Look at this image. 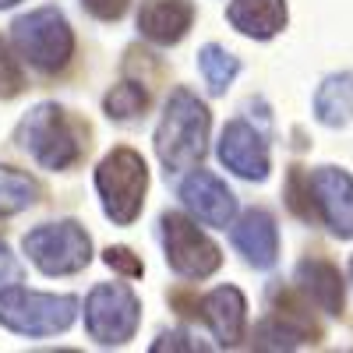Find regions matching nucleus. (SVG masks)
I'll return each instance as SVG.
<instances>
[{"label":"nucleus","mask_w":353,"mask_h":353,"mask_svg":"<svg viewBox=\"0 0 353 353\" xmlns=\"http://www.w3.org/2000/svg\"><path fill=\"white\" fill-rule=\"evenodd\" d=\"M209 106L191 88H173L156 128V156L166 166V173L194 170L201 163L205 149H209Z\"/></svg>","instance_id":"1"},{"label":"nucleus","mask_w":353,"mask_h":353,"mask_svg":"<svg viewBox=\"0 0 353 353\" xmlns=\"http://www.w3.org/2000/svg\"><path fill=\"white\" fill-rule=\"evenodd\" d=\"M85 134L88 131L81 128V121H74V117L57 103H39L18 128V141L25 145V152L43 170H53V173L68 170L81 159L85 145H88Z\"/></svg>","instance_id":"2"},{"label":"nucleus","mask_w":353,"mask_h":353,"mask_svg":"<svg viewBox=\"0 0 353 353\" xmlns=\"http://www.w3.org/2000/svg\"><path fill=\"white\" fill-rule=\"evenodd\" d=\"M78 318V301L71 293H39L25 286H4L0 290V325L18 336H57L68 332Z\"/></svg>","instance_id":"3"},{"label":"nucleus","mask_w":353,"mask_h":353,"mask_svg":"<svg viewBox=\"0 0 353 353\" xmlns=\"http://www.w3.org/2000/svg\"><path fill=\"white\" fill-rule=\"evenodd\" d=\"M11 43L25 64H32L36 71H46V74L68 68L74 53V32L57 8H36L21 14L11 25Z\"/></svg>","instance_id":"4"},{"label":"nucleus","mask_w":353,"mask_h":353,"mask_svg":"<svg viewBox=\"0 0 353 353\" xmlns=\"http://www.w3.org/2000/svg\"><path fill=\"white\" fill-rule=\"evenodd\" d=\"M96 191L103 198V212L117 226H131L141 216L145 191H149V166H145V159L134 149L121 145V149H113L99 163Z\"/></svg>","instance_id":"5"},{"label":"nucleus","mask_w":353,"mask_h":353,"mask_svg":"<svg viewBox=\"0 0 353 353\" xmlns=\"http://www.w3.org/2000/svg\"><path fill=\"white\" fill-rule=\"evenodd\" d=\"M28 261L46 276H74L92 261V241L74 219L43 223L25 233L21 241Z\"/></svg>","instance_id":"6"},{"label":"nucleus","mask_w":353,"mask_h":353,"mask_svg":"<svg viewBox=\"0 0 353 353\" xmlns=\"http://www.w3.org/2000/svg\"><path fill=\"white\" fill-rule=\"evenodd\" d=\"M141 321V301L124 283H99L85 301V329L99 346H124Z\"/></svg>","instance_id":"7"},{"label":"nucleus","mask_w":353,"mask_h":353,"mask_svg":"<svg viewBox=\"0 0 353 353\" xmlns=\"http://www.w3.org/2000/svg\"><path fill=\"white\" fill-rule=\"evenodd\" d=\"M163 226V248H166V265L181 276V279H209L219 265L223 254L219 248L198 230L194 219L181 212H166L159 219Z\"/></svg>","instance_id":"8"},{"label":"nucleus","mask_w":353,"mask_h":353,"mask_svg":"<svg viewBox=\"0 0 353 353\" xmlns=\"http://www.w3.org/2000/svg\"><path fill=\"white\" fill-rule=\"evenodd\" d=\"M311 194H314V209L339 241L353 237V176L336 166H318L307 173Z\"/></svg>","instance_id":"9"},{"label":"nucleus","mask_w":353,"mask_h":353,"mask_svg":"<svg viewBox=\"0 0 353 353\" xmlns=\"http://www.w3.org/2000/svg\"><path fill=\"white\" fill-rule=\"evenodd\" d=\"M181 198H184V209L205 226L226 230L237 219V194L209 170H194L181 184Z\"/></svg>","instance_id":"10"},{"label":"nucleus","mask_w":353,"mask_h":353,"mask_svg":"<svg viewBox=\"0 0 353 353\" xmlns=\"http://www.w3.org/2000/svg\"><path fill=\"white\" fill-rule=\"evenodd\" d=\"M219 163L244 176V181H265L269 176V145L248 121H230L219 134Z\"/></svg>","instance_id":"11"},{"label":"nucleus","mask_w":353,"mask_h":353,"mask_svg":"<svg viewBox=\"0 0 353 353\" xmlns=\"http://www.w3.org/2000/svg\"><path fill=\"white\" fill-rule=\"evenodd\" d=\"M233 226V248L244 254L248 265L254 269H272L279 258V230L276 219L265 209H248Z\"/></svg>","instance_id":"12"},{"label":"nucleus","mask_w":353,"mask_h":353,"mask_svg":"<svg viewBox=\"0 0 353 353\" xmlns=\"http://www.w3.org/2000/svg\"><path fill=\"white\" fill-rule=\"evenodd\" d=\"M194 21L191 0H145L138 11V32L156 46H176Z\"/></svg>","instance_id":"13"},{"label":"nucleus","mask_w":353,"mask_h":353,"mask_svg":"<svg viewBox=\"0 0 353 353\" xmlns=\"http://www.w3.org/2000/svg\"><path fill=\"white\" fill-rule=\"evenodd\" d=\"M201 318L209 321L212 336L219 339V346H237L244 339V325H248V301L237 286H216L212 293H205L198 304Z\"/></svg>","instance_id":"14"},{"label":"nucleus","mask_w":353,"mask_h":353,"mask_svg":"<svg viewBox=\"0 0 353 353\" xmlns=\"http://www.w3.org/2000/svg\"><path fill=\"white\" fill-rule=\"evenodd\" d=\"M297 286L301 293L318 304L325 314H339L343 304H346V286H343V276L332 261L325 258H304L297 265Z\"/></svg>","instance_id":"15"},{"label":"nucleus","mask_w":353,"mask_h":353,"mask_svg":"<svg viewBox=\"0 0 353 353\" xmlns=\"http://www.w3.org/2000/svg\"><path fill=\"white\" fill-rule=\"evenodd\" d=\"M226 21L248 39H272L286 28V0H233Z\"/></svg>","instance_id":"16"},{"label":"nucleus","mask_w":353,"mask_h":353,"mask_svg":"<svg viewBox=\"0 0 353 353\" xmlns=\"http://www.w3.org/2000/svg\"><path fill=\"white\" fill-rule=\"evenodd\" d=\"M314 117L325 128H343L353 117V74H329L314 92Z\"/></svg>","instance_id":"17"},{"label":"nucleus","mask_w":353,"mask_h":353,"mask_svg":"<svg viewBox=\"0 0 353 353\" xmlns=\"http://www.w3.org/2000/svg\"><path fill=\"white\" fill-rule=\"evenodd\" d=\"M198 71H201L205 85H209V92L223 96L226 88L233 85V78L241 74V61L230 50H223L219 43H209V46L198 50Z\"/></svg>","instance_id":"18"},{"label":"nucleus","mask_w":353,"mask_h":353,"mask_svg":"<svg viewBox=\"0 0 353 353\" xmlns=\"http://www.w3.org/2000/svg\"><path fill=\"white\" fill-rule=\"evenodd\" d=\"M39 198V184L28 173L0 166V216H14L25 212L28 205H36Z\"/></svg>","instance_id":"19"},{"label":"nucleus","mask_w":353,"mask_h":353,"mask_svg":"<svg viewBox=\"0 0 353 353\" xmlns=\"http://www.w3.org/2000/svg\"><path fill=\"white\" fill-rule=\"evenodd\" d=\"M145 106H149V92H145V85H138V81L113 85L103 99V110H106L110 121H134V117L145 113Z\"/></svg>","instance_id":"20"},{"label":"nucleus","mask_w":353,"mask_h":353,"mask_svg":"<svg viewBox=\"0 0 353 353\" xmlns=\"http://www.w3.org/2000/svg\"><path fill=\"white\" fill-rule=\"evenodd\" d=\"M25 88V71H21V57L11 53V46L0 39V99H14Z\"/></svg>","instance_id":"21"},{"label":"nucleus","mask_w":353,"mask_h":353,"mask_svg":"<svg viewBox=\"0 0 353 353\" xmlns=\"http://www.w3.org/2000/svg\"><path fill=\"white\" fill-rule=\"evenodd\" d=\"M286 201H290V209L297 212L301 219H311L318 209H314V194H311V181L301 173V170H293L290 173V188H286Z\"/></svg>","instance_id":"22"},{"label":"nucleus","mask_w":353,"mask_h":353,"mask_svg":"<svg viewBox=\"0 0 353 353\" xmlns=\"http://www.w3.org/2000/svg\"><path fill=\"white\" fill-rule=\"evenodd\" d=\"M106 265L110 269H117L121 276H141L145 272V265H141V258L131 251V248H106Z\"/></svg>","instance_id":"23"},{"label":"nucleus","mask_w":353,"mask_h":353,"mask_svg":"<svg viewBox=\"0 0 353 353\" xmlns=\"http://www.w3.org/2000/svg\"><path fill=\"white\" fill-rule=\"evenodd\" d=\"M128 4H131V0H81V8L92 14V18H99V21H117V18H124Z\"/></svg>","instance_id":"24"},{"label":"nucleus","mask_w":353,"mask_h":353,"mask_svg":"<svg viewBox=\"0 0 353 353\" xmlns=\"http://www.w3.org/2000/svg\"><path fill=\"white\" fill-rule=\"evenodd\" d=\"M11 283H21V265H18V258L11 254V248L0 241V290L11 286Z\"/></svg>","instance_id":"25"},{"label":"nucleus","mask_w":353,"mask_h":353,"mask_svg":"<svg viewBox=\"0 0 353 353\" xmlns=\"http://www.w3.org/2000/svg\"><path fill=\"white\" fill-rule=\"evenodd\" d=\"M163 350H205V343L191 339L188 332H166L152 343V353H163Z\"/></svg>","instance_id":"26"},{"label":"nucleus","mask_w":353,"mask_h":353,"mask_svg":"<svg viewBox=\"0 0 353 353\" xmlns=\"http://www.w3.org/2000/svg\"><path fill=\"white\" fill-rule=\"evenodd\" d=\"M14 4H21V0H0V11H4V8H14Z\"/></svg>","instance_id":"27"},{"label":"nucleus","mask_w":353,"mask_h":353,"mask_svg":"<svg viewBox=\"0 0 353 353\" xmlns=\"http://www.w3.org/2000/svg\"><path fill=\"white\" fill-rule=\"evenodd\" d=\"M350 279H353V258H350Z\"/></svg>","instance_id":"28"}]
</instances>
